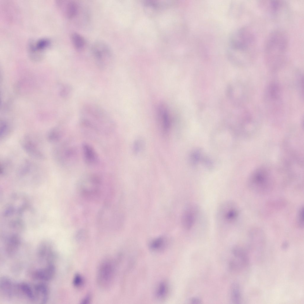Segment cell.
I'll return each mask as SVG.
<instances>
[{"mask_svg": "<svg viewBox=\"0 0 304 304\" xmlns=\"http://www.w3.org/2000/svg\"><path fill=\"white\" fill-rule=\"evenodd\" d=\"M265 171H258L252 177L251 184L256 191H267L269 188V180Z\"/></svg>", "mask_w": 304, "mask_h": 304, "instance_id": "cell-10", "label": "cell"}, {"mask_svg": "<svg viewBox=\"0 0 304 304\" xmlns=\"http://www.w3.org/2000/svg\"><path fill=\"white\" fill-rule=\"evenodd\" d=\"M238 211L234 203L230 201L224 202L220 206L218 211L220 218L225 224H230L236 219Z\"/></svg>", "mask_w": 304, "mask_h": 304, "instance_id": "cell-6", "label": "cell"}, {"mask_svg": "<svg viewBox=\"0 0 304 304\" xmlns=\"http://www.w3.org/2000/svg\"><path fill=\"white\" fill-rule=\"evenodd\" d=\"M71 91V88L68 86H64L62 87L61 91V96L64 97L68 96Z\"/></svg>", "mask_w": 304, "mask_h": 304, "instance_id": "cell-29", "label": "cell"}, {"mask_svg": "<svg viewBox=\"0 0 304 304\" xmlns=\"http://www.w3.org/2000/svg\"><path fill=\"white\" fill-rule=\"evenodd\" d=\"M39 252L41 257L45 259L46 260H50L49 259L52 257V254L51 249L49 246L43 245L40 247Z\"/></svg>", "mask_w": 304, "mask_h": 304, "instance_id": "cell-23", "label": "cell"}, {"mask_svg": "<svg viewBox=\"0 0 304 304\" xmlns=\"http://www.w3.org/2000/svg\"><path fill=\"white\" fill-rule=\"evenodd\" d=\"M82 150L85 160L87 164H94L97 162V155L91 145L85 143L83 145Z\"/></svg>", "mask_w": 304, "mask_h": 304, "instance_id": "cell-17", "label": "cell"}, {"mask_svg": "<svg viewBox=\"0 0 304 304\" xmlns=\"http://www.w3.org/2000/svg\"><path fill=\"white\" fill-rule=\"evenodd\" d=\"M190 303L194 304H200L202 303V301L200 299L197 297H193L191 298L189 301Z\"/></svg>", "mask_w": 304, "mask_h": 304, "instance_id": "cell-31", "label": "cell"}, {"mask_svg": "<svg viewBox=\"0 0 304 304\" xmlns=\"http://www.w3.org/2000/svg\"><path fill=\"white\" fill-rule=\"evenodd\" d=\"M158 118L161 123L162 128L165 132L167 131L170 128V120L167 109L166 107L162 104L158 108Z\"/></svg>", "mask_w": 304, "mask_h": 304, "instance_id": "cell-16", "label": "cell"}, {"mask_svg": "<svg viewBox=\"0 0 304 304\" xmlns=\"http://www.w3.org/2000/svg\"><path fill=\"white\" fill-rule=\"evenodd\" d=\"M50 43V40L47 38H42L35 42H31L28 46L30 57L35 60L42 59V51L49 46Z\"/></svg>", "mask_w": 304, "mask_h": 304, "instance_id": "cell-9", "label": "cell"}, {"mask_svg": "<svg viewBox=\"0 0 304 304\" xmlns=\"http://www.w3.org/2000/svg\"><path fill=\"white\" fill-rule=\"evenodd\" d=\"M54 265L50 263L45 267L36 270L33 274V278L36 280L48 281L50 280L54 276L55 273Z\"/></svg>", "mask_w": 304, "mask_h": 304, "instance_id": "cell-12", "label": "cell"}, {"mask_svg": "<svg viewBox=\"0 0 304 304\" xmlns=\"http://www.w3.org/2000/svg\"><path fill=\"white\" fill-rule=\"evenodd\" d=\"M168 292V284L165 281H162L157 286L156 295L158 298L162 299L166 297Z\"/></svg>", "mask_w": 304, "mask_h": 304, "instance_id": "cell-19", "label": "cell"}, {"mask_svg": "<svg viewBox=\"0 0 304 304\" xmlns=\"http://www.w3.org/2000/svg\"><path fill=\"white\" fill-rule=\"evenodd\" d=\"M112 266L109 263H103L99 272V280L102 283H107L111 280L113 272Z\"/></svg>", "mask_w": 304, "mask_h": 304, "instance_id": "cell-15", "label": "cell"}, {"mask_svg": "<svg viewBox=\"0 0 304 304\" xmlns=\"http://www.w3.org/2000/svg\"><path fill=\"white\" fill-rule=\"evenodd\" d=\"M21 143L23 150L31 157L38 159H45V155L36 142L29 136H26L24 137Z\"/></svg>", "mask_w": 304, "mask_h": 304, "instance_id": "cell-8", "label": "cell"}, {"mask_svg": "<svg viewBox=\"0 0 304 304\" xmlns=\"http://www.w3.org/2000/svg\"><path fill=\"white\" fill-rule=\"evenodd\" d=\"M143 143L140 140H138L134 142L133 146V149L135 153H137L142 150Z\"/></svg>", "mask_w": 304, "mask_h": 304, "instance_id": "cell-27", "label": "cell"}, {"mask_svg": "<svg viewBox=\"0 0 304 304\" xmlns=\"http://www.w3.org/2000/svg\"><path fill=\"white\" fill-rule=\"evenodd\" d=\"M91 50L96 64L100 67H104L112 58L113 53L111 48L103 41L94 42L92 45Z\"/></svg>", "mask_w": 304, "mask_h": 304, "instance_id": "cell-5", "label": "cell"}, {"mask_svg": "<svg viewBox=\"0 0 304 304\" xmlns=\"http://www.w3.org/2000/svg\"><path fill=\"white\" fill-rule=\"evenodd\" d=\"M35 302L45 303L48 299L49 292L46 285L42 283L33 285Z\"/></svg>", "mask_w": 304, "mask_h": 304, "instance_id": "cell-13", "label": "cell"}, {"mask_svg": "<svg viewBox=\"0 0 304 304\" xmlns=\"http://www.w3.org/2000/svg\"><path fill=\"white\" fill-rule=\"evenodd\" d=\"M73 283L74 285L77 287L81 286L83 283V279L81 276L78 274L76 275L73 279Z\"/></svg>", "mask_w": 304, "mask_h": 304, "instance_id": "cell-28", "label": "cell"}, {"mask_svg": "<svg viewBox=\"0 0 304 304\" xmlns=\"http://www.w3.org/2000/svg\"><path fill=\"white\" fill-rule=\"evenodd\" d=\"M0 126V139L3 140L9 134L10 128L8 124L4 121H1Z\"/></svg>", "mask_w": 304, "mask_h": 304, "instance_id": "cell-25", "label": "cell"}, {"mask_svg": "<svg viewBox=\"0 0 304 304\" xmlns=\"http://www.w3.org/2000/svg\"><path fill=\"white\" fill-rule=\"evenodd\" d=\"M232 254L234 256L241 259L243 262H246L247 261V258L244 251L241 248L235 246L232 249Z\"/></svg>", "mask_w": 304, "mask_h": 304, "instance_id": "cell-24", "label": "cell"}, {"mask_svg": "<svg viewBox=\"0 0 304 304\" xmlns=\"http://www.w3.org/2000/svg\"><path fill=\"white\" fill-rule=\"evenodd\" d=\"M303 208H301L300 209L298 216V220L299 224L302 226L303 224Z\"/></svg>", "mask_w": 304, "mask_h": 304, "instance_id": "cell-30", "label": "cell"}, {"mask_svg": "<svg viewBox=\"0 0 304 304\" xmlns=\"http://www.w3.org/2000/svg\"><path fill=\"white\" fill-rule=\"evenodd\" d=\"M240 297L239 285L236 283H234L231 288V297L232 302L235 304L239 303Z\"/></svg>", "mask_w": 304, "mask_h": 304, "instance_id": "cell-22", "label": "cell"}, {"mask_svg": "<svg viewBox=\"0 0 304 304\" xmlns=\"http://www.w3.org/2000/svg\"><path fill=\"white\" fill-rule=\"evenodd\" d=\"M288 46V38L284 31L276 30L271 32L267 38L265 49L268 64L273 67L281 65L286 56Z\"/></svg>", "mask_w": 304, "mask_h": 304, "instance_id": "cell-2", "label": "cell"}, {"mask_svg": "<svg viewBox=\"0 0 304 304\" xmlns=\"http://www.w3.org/2000/svg\"><path fill=\"white\" fill-rule=\"evenodd\" d=\"M57 3L58 7L67 18H73L77 15L78 7L74 1L59 0L57 1Z\"/></svg>", "mask_w": 304, "mask_h": 304, "instance_id": "cell-11", "label": "cell"}, {"mask_svg": "<svg viewBox=\"0 0 304 304\" xmlns=\"http://www.w3.org/2000/svg\"><path fill=\"white\" fill-rule=\"evenodd\" d=\"M287 244L286 243H284L283 245L282 246V248L283 249H285L287 248Z\"/></svg>", "mask_w": 304, "mask_h": 304, "instance_id": "cell-32", "label": "cell"}, {"mask_svg": "<svg viewBox=\"0 0 304 304\" xmlns=\"http://www.w3.org/2000/svg\"><path fill=\"white\" fill-rule=\"evenodd\" d=\"M10 162L5 160L1 163L0 172L1 174L4 175L9 172L10 170L11 165Z\"/></svg>", "mask_w": 304, "mask_h": 304, "instance_id": "cell-26", "label": "cell"}, {"mask_svg": "<svg viewBox=\"0 0 304 304\" xmlns=\"http://www.w3.org/2000/svg\"><path fill=\"white\" fill-rule=\"evenodd\" d=\"M165 239L162 237L156 238L153 240L150 244V248L153 251H157L161 250L165 245Z\"/></svg>", "mask_w": 304, "mask_h": 304, "instance_id": "cell-20", "label": "cell"}, {"mask_svg": "<svg viewBox=\"0 0 304 304\" xmlns=\"http://www.w3.org/2000/svg\"><path fill=\"white\" fill-rule=\"evenodd\" d=\"M262 7L270 14L276 15L281 10L283 3L279 1H264L261 3Z\"/></svg>", "mask_w": 304, "mask_h": 304, "instance_id": "cell-14", "label": "cell"}, {"mask_svg": "<svg viewBox=\"0 0 304 304\" xmlns=\"http://www.w3.org/2000/svg\"><path fill=\"white\" fill-rule=\"evenodd\" d=\"M199 209L195 204L191 203L187 205L182 214L181 222L183 227L187 230H190L195 222Z\"/></svg>", "mask_w": 304, "mask_h": 304, "instance_id": "cell-7", "label": "cell"}, {"mask_svg": "<svg viewBox=\"0 0 304 304\" xmlns=\"http://www.w3.org/2000/svg\"><path fill=\"white\" fill-rule=\"evenodd\" d=\"M256 43L255 36L250 29L245 27L239 28L229 41V57L238 61L251 59L255 54Z\"/></svg>", "mask_w": 304, "mask_h": 304, "instance_id": "cell-1", "label": "cell"}, {"mask_svg": "<svg viewBox=\"0 0 304 304\" xmlns=\"http://www.w3.org/2000/svg\"><path fill=\"white\" fill-rule=\"evenodd\" d=\"M102 184L100 179L94 176H85L80 181L79 191L84 198L89 200H95L101 195Z\"/></svg>", "mask_w": 304, "mask_h": 304, "instance_id": "cell-4", "label": "cell"}, {"mask_svg": "<svg viewBox=\"0 0 304 304\" xmlns=\"http://www.w3.org/2000/svg\"><path fill=\"white\" fill-rule=\"evenodd\" d=\"M71 39L72 45L75 49L80 51L82 50L85 45L84 38L80 34L74 32L71 35Z\"/></svg>", "mask_w": 304, "mask_h": 304, "instance_id": "cell-18", "label": "cell"}, {"mask_svg": "<svg viewBox=\"0 0 304 304\" xmlns=\"http://www.w3.org/2000/svg\"><path fill=\"white\" fill-rule=\"evenodd\" d=\"M80 121L83 126L94 129L111 127L113 121L108 113L97 105L88 104L84 106L80 112Z\"/></svg>", "mask_w": 304, "mask_h": 304, "instance_id": "cell-3", "label": "cell"}, {"mask_svg": "<svg viewBox=\"0 0 304 304\" xmlns=\"http://www.w3.org/2000/svg\"><path fill=\"white\" fill-rule=\"evenodd\" d=\"M61 137V132L58 128H54L51 129L47 134L48 140L51 142L58 141Z\"/></svg>", "mask_w": 304, "mask_h": 304, "instance_id": "cell-21", "label": "cell"}]
</instances>
